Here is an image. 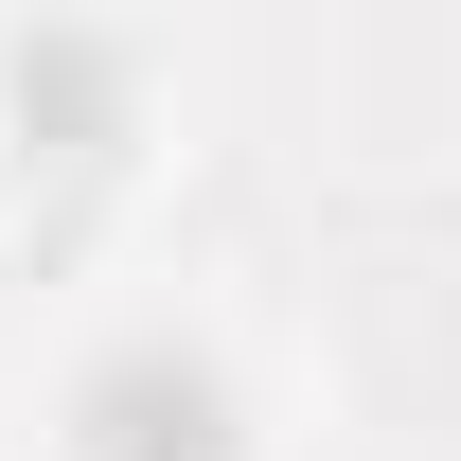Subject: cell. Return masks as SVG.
<instances>
[{"label": "cell", "instance_id": "6da1fadb", "mask_svg": "<svg viewBox=\"0 0 461 461\" xmlns=\"http://www.w3.org/2000/svg\"><path fill=\"white\" fill-rule=\"evenodd\" d=\"M54 444L71 461H249V426H230V373L195 338H107L89 373H71Z\"/></svg>", "mask_w": 461, "mask_h": 461}, {"label": "cell", "instance_id": "7a4b0ae2", "mask_svg": "<svg viewBox=\"0 0 461 461\" xmlns=\"http://www.w3.org/2000/svg\"><path fill=\"white\" fill-rule=\"evenodd\" d=\"M0 107H18V160L124 177V142H142V54H124L107 18H36V36L0 54Z\"/></svg>", "mask_w": 461, "mask_h": 461}]
</instances>
